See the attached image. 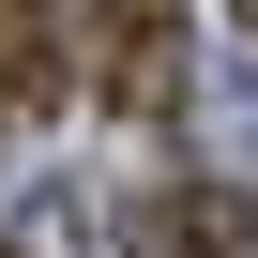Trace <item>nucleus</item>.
Here are the masks:
<instances>
[{
  "label": "nucleus",
  "instance_id": "3",
  "mask_svg": "<svg viewBox=\"0 0 258 258\" xmlns=\"http://www.w3.org/2000/svg\"><path fill=\"white\" fill-rule=\"evenodd\" d=\"M0 258H16V243H0Z\"/></svg>",
  "mask_w": 258,
  "mask_h": 258
},
{
  "label": "nucleus",
  "instance_id": "1",
  "mask_svg": "<svg viewBox=\"0 0 258 258\" xmlns=\"http://www.w3.org/2000/svg\"><path fill=\"white\" fill-rule=\"evenodd\" d=\"M76 76L121 121H182L198 106V0H76Z\"/></svg>",
  "mask_w": 258,
  "mask_h": 258
},
{
  "label": "nucleus",
  "instance_id": "2",
  "mask_svg": "<svg viewBox=\"0 0 258 258\" xmlns=\"http://www.w3.org/2000/svg\"><path fill=\"white\" fill-rule=\"evenodd\" d=\"M76 0H0V106H61L76 91Z\"/></svg>",
  "mask_w": 258,
  "mask_h": 258
}]
</instances>
